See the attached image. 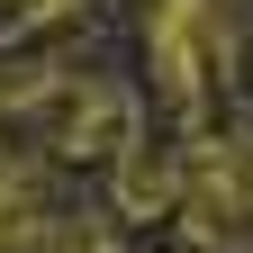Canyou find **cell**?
Returning <instances> with one entry per match:
<instances>
[{"instance_id": "6da1fadb", "label": "cell", "mask_w": 253, "mask_h": 253, "mask_svg": "<svg viewBox=\"0 0 253 253\" xmlns=\"http://www.w3.org/2000/svg\"><path fill=\"white\" fill-rule=\"evenodd\" d=\"M145 73L181 126L208 118L217 73H235V18L226 0H145Z\"/></svg>"}, {"instance_id": "7a4b0ae2", "label": "cell", "mask_w": 253, "mask_h": 253, "mask_svg": "<svg viewBox=\"0 0 253 253\" xmlns=\"http://www.w3.org/2000/svg\"><path fill=\"white\" fill-rule=\"evenodd\" d=\"M190 253H253V145L244 136H199L181 145V217Z\"/></svg>"}, {"instance_id": "3957f363", "label": "cell", "mask_w": 253, "mask_h": 253, "mask_svg": "<svg viewBox=\"0 0 253 253\" xmlns=\"http://www.w3.org/2000/svg\"><path fill=\"white\" fill-rule=\"evenodd\" d=\"M45 154L54 163H118V154H136L145 145V126H136V100H126V90L109 82V73H82L73 63V82L54 90V109H45Z\"/></svg>"}, {"instance_id": "277c9868", "label": "cell", "mask_w": 253, "mask_h": 253, "mask_svg": "<svg viewBox=\"0 0 253 253\" xmlns=\"http://www.w3.org/2000/svg\"><path fill=\"white\" fill-rule=\"evenodd\" d=\"M54 154H18L0 145V253H27L54 235Z\"/></svg>"}, {"instance_id": "5b68a950", "label": "cell", "mask_w": 253, "mask_h": 253, "mask_svg": "<svg viewBox=\"0 0 253 253\" xmlns=\"http://www.w3.org/2000/svg\"><path fill=\"white\" fill-rule=\"evenodd\" d=\"M109 208L118 217H181V154H154V145L118 154L109 163Z\"/></svg>"}, {"instance_id": "8992f818", "label": "cell", "mask_w": 253, "mask_h": 253, "mask_svg": "<svg viewBox=\"0 0 253 253\" xmlns=\"http://www.w3.org/2000/svg\"><path fill=\"white\" fill-rule=\"evenodd\" d=\"M45 253H118V226H109V217H54Z\"/></svg>"}, {"instance_id": "52a82bcc", "label": "cell", "mask_w": 253, "mask_h": 253, "mask_svg": "<svg viewBox=\"0 0 253 253\" xmlns=\"http://www.w3.org/2000/svg\"><path fill=\"white\" fill-rule=\"evenodd\" d=\"M0 9H9L18 27H63V18H82L90 0H0Z\"/></svg>"}]
</instances>
